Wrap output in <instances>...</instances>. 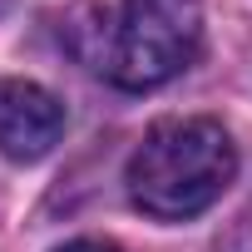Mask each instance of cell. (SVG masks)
Returning <instances> with one entry per match:
<instances>
[{
    "instance_id": "6da1fadb",
    "label": "cell",
    "mask_w": 252,
    "mask_h": 252,
    "mask_svg": "<svg viewBox=\"0 0 252 252\" xmlns=\"http://www.w3.org/2000/svg\"><path fill=\"white\" fill-rule=\"evenodd\" d=\"M74 50L119 89H158L203 50L198 0H94L79 10Z\"/></svg>"
},
{
    "instance_id": "3957f363",
    "label": "cell",
    "mask_w": 252,
    "mask_h": 252,
    "mask_svg": "<svg viewBox=\"0 0 252 252\" xmlns=\"http://www.w3.org/2000/svg\"><path fill=\"white\" fill-rule=\"evenodd\" d=\"M64 134V104L35 79H0V158L40 163Z\"/></svg>"
},
{
    "instance_id": "7a4b0ae2",
    "label": "cell",
    "mask_w": 252,
    "mask_h": 252,
    "mask_svg": "<svg viewBox=\"0 0 252 252\" xmlns=\"http://www.w3.org/2000/svg\"><path fill=\"white\" fill-rule=\"evenodd\" d=\"M237 173V149L218 119H168L154 124L129 158V198L158 222L198 218L222 198Z\"/></svg>"
},
{
    "instance_id": "277c9868",
    "label": "cell",
    "mask_w": 252,
    "mask_h": 252,
    "mask_svg": "<svg viewBox=\"0 0 252 252\" xmlns=\"http://www.w3.org/2000/svg\"><path fill=\"white\" fill-rule=\"evenodd\" d=\"M55 252H119L114 242H64V247H55Z\"/></svg>"
}]
</instances>
